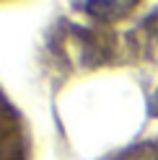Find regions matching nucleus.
<instances>
[{
	"instance_id": "1",
	"label": "nucleus",
	"mask_w": 158,
	"mask_h": 160,
	"mask_svg": "<svg viewBox=\"0 0 158 160\" xmlns=\"http://www.w3.org/2000/svg\"><path fill=\"white\" fill-rule=\"evenodd\" d=\"M135 3L132 0H119V3H78V8H86V11H91L93 16H98V18H119V16H124L127 11H130Z\"/></svg>"
},
{
	"instance_id": "2",
	"label": "nucleus",
	"mask_w": 158,
	"mask_h": 160,
	"mask_svg": "<svg viewBox=\"0 0 158 160\" xmlns=\"http://www.w3.org/2000/svg\"><path fill=\"white\" fill-rule=\"evenodd\" d=\"M117 160H158V150L155 147H135L130 152L119 155Z\"/></svg>"
}]
</instances>
